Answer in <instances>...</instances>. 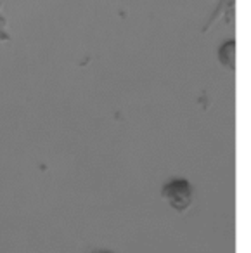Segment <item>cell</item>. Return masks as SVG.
Instances as JSON below:
<instances>
[{"instance_id": "6da1fadb", "label": "cell", "mask_w": 251, "mask_h": 253, "mask_svg": "<svg viewBox=\"0 0 251 253\" xmlns=\"http://www.w3.org/2000/svg\"><path fill=\"white\" fill-rule=\"evenodd\" d=\"M161 198L177 213H185L194 203V186L185 177H170L161 186Z\"/></svg>"}, {"instance_id": "7a4b0ae2", "label": "cell", "mask_w": 251, "mask_h": 253, "mask_svg": "<svg viewBox=\"0 0 251 253\" xmlns=\"http://www.w3.org/2000/svg\"><path fill=\"white\" fill-rule=\"evenodd\" d=\"M220 18H223L227 26L234 28V25H236V0H218V4H216V7L213 9V12L209 14L208 21L205 23L201 32L206 33L208 30H211L213 25H215Z\"/></svg>"}, {"instance_id": "3957f363", "label": "cell", "mask_w": 251, "mask_h": 253, "mask_svg": "<svg viewBox=\"0 0 251 253\" xmlns=\"http://www.w3.org/2000/svg\"><path fill=\"white\" fill-rule=\"evenodd\" d=\"M236 52H237V43L234 39H227L216 47V61L218 64L227 71L236 70Z\"/></svg>"}, {"instance_id": "277c9868", "label": "cell", "mask_w": 251, "mask_h": 253, "mask_svg": "<svg viewBox=\"0 0 251 253\" xmlns=\"http://www.w3.org/2000/svg\"><path fill=\"white\" fill-rule=\"evenodd\" d=\"M2 7H4V2L0 0V42L5 43L11 40V33H9V21L4 12H2Z\"/></svg>"}, {"instance_id": "5b68a950", "label": "cell", "mask_w": 251, "mask_h": 253, "mask_svg": "<svg viewBox=\"0 0 251 253\" xmlns=\"http://www.w3.org/2000/svg\"><path fill=\"white\" fill-rule=\"evenodd\" d=\"M94 253H115V252H111V250H97V252H94Z\"/></svg>"}]
</instances>
